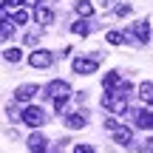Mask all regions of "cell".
<instances>
[{
    "mask_svg": "<svg viewBox=\"0 0 153 153\" xmlns=\"http://www.w3.org/2000/svg\"><path fill=\"white\" fill-rule=\"evenodd\" d=\"M102 105L111 114H125L128 111V97H122V94H116V91H105L102 94Z\"/></svg>",
    "mask_w": 153,
    "mask_h": 153,
    "instance_id": "cell-1",
    "label": "cell"
},
{
    "mask_svg": "<svg viewBox=\"0 0 153 153\" xmlns=\"http://www.w3.org/2000/svg\"><path fill=\"white\" fill-rule=\"evenodd\" d=\"M20 119L26 122L28 128H43L48 116H45V111H43V108H37V105H28V108L20 114Z\"/></svg>",
    "mask_w": 153,
    "mask_h": 153,
    "instance_id": "cell-2",
    "label": "cell"
},
{
    "mask_svg": "<svg viewBox=\"0 0 153 153\" xmlns=\"http://www.w3.org/2000/svg\"><path fill=\"white\" fill-rule=\"evenodd\" d=\"M128 40H136V43H148V40H150V23H148V20L133 23V28L125 34V43H128Z\"/></svg>",
    "mask_w": 153,
    "mask_h": 153,
    "instance_id": "cell-3",
    "label": "cell"
},
{
    "mask_svg": "<svg viewBox=\"0 0 153 153\" xmlns=\"http://www.w3.org/2000/svg\"><path fill=\"white\" fill-rule=\"evenodd\" d=\"M51 62H54V54H51V51H31V54H28V65L31 68H40V71H43V68H51Z\"/></svg>",
    "mask_w": 153,
    "mask_h": 153,
    "instance_id": "cell-4",
    "label": "cell"
},
{
    "mask_svg": "<svg viewBox=\"0 0 153 153\" xmlns=\"http://www.w3.org/2000/svg\"><path fill=\"white\" fill-rule=\"evenodd\" d=\"M45 97L48 99H57V97H71V85L65 79H54L45 85Z\"/></svg>",
    "mask_w": 153,
    "mask_h": 153,
    "instance_id": "cell-5",
    "label": "cell"
},
{
    "mask_svg": "<svg viewBox=\"0 0 153 153\" xmlns=\"http://www.w3.org/2000/svg\"><path fill=\"white\" fill-rule=\"evenodd\" d=\"M111 131H114V142H116V145H125V148H131V145H133V131H131V128L114 125Z\"/></svg>",
    "mask_w": 153,
    "mask_h": 153,
    "instance_id": "cell-6",
    "label": "cell"
},
{
    "mask_svg": "<svg viewBox=\"0 0 153 153\" xmlns=\"http://www.w3.org/2000/svg\"><path fill=\"white\" fill-rule=\"evenodd\" d=\"M37 91H40L37 85H31V82H26V85H20V88L14 91V99H17V102H31V99L37 97Z\"/></svg>",
    "mask_w": 153,
    "mask_h": 153,
    "instance_id": "cell-7",
    "label": "cell"
},
{
    "mask_svg": "<svg viewBox=\"0 0 153 153\" xmlns=\"http://www.w3.org/2000/svg\"><path fill=\"white\" fill-rule=\"evenodd\" d=\"M85 125H88V114H85V111H74V114L65 116V128H71V131L85 128Z\"/></svg>",
    "mask_w": 153,
    "mask_h": 153,
    "instance_id": "cell-8",
    "label": "cell"
},
{
    "mask_svg": "<svg viewBox=\"0 0 153 153\" xmlns=\"http://www.w3.org/2000/svg\"><path fill=\"white\" fill-rule=\"evenodd\" d=\"M74 71L76 74H94L97 71V60H91V57H76L74 60Z\"/></svg>",
    "mask_w": 153,
    "mask_h": 153,
    "instance_id": "cell-9",
    "label": "cell"
},
{
    "mask_svg": "<svg viewBox=\"0 0 153 153\" xmlns=\"http://www.w3.org/2000/svg\"><path fill=\"white\" fill-rule=\"evenodd\" d=\"M133 119H136L139 128L145 131H153V111H133Z\"/></svg>",
    "mask_w": 153,
    "mask_h": 153,
    "instance_id": "cell-10",
    "label": "cell"
},
{
    "mask_svg": "<svg viewBox=\"0 0 153 153\" xmlns=\"http://www.w3.org/2000/svg\"><path fill=\"white\" fill-rule=\"evenodd\" d=\"M45 136L43 133H31V136H28V150L31 153H45Z\"/></svg>",
    "mask_w": 153,
    "mask_h": 153,
    "instance_id": "cell-11",
    "label": "cell"
},
{
    "mask_svg": "<svg viewBox=\"0 0 153 153\" xmlns=\"http://www.w3.org/2000/svg\"><path fill=\"white\" fill-rule=\"evenodd\" d=\"M139 99L153 105V82H142V85H139Z\"/></svg>",
    "mask_w": 153,
    "mask_h": 153,
    "instance_id": "cell-12",
    "label": "cell"
},
{
    "mask_svg": "<svg viewBox=\"0 0 153 153\" xmlns=\"http://www.w3.org/2000/svg\"><path fill=\"white\" fill-rule=\"evenodd\" d=\"M37 23H40V26H48V23H54V11L45 9V6H40V9H37Z\"/></svg>",
    "mask_w": 153,
    "mask_h": 153,
    "instance_id": "cell-13",
    "label": "cell"
},
{
    "mask_svg": "<svg viewBox=\"0 0 153 153\" xmlns=\"http://www.w3.org/2000/svg\"><path fill=\"white\" fill-rule=\"evenodd\" d=\"M11 23H14V26H17V23H28V9H23V6H17V9L14 11H11Z\"/></svg>",
    "mask_w": 153,
    "mask_h": 153,
    "instance_id": "cell-14",
    "label": "cell"
},
{
    "mask_svg": "<svg viewBox=\"0 0 153 153\" xmlns=\"http://www.w3.org/2000/svg\"><path fill=\"white\" fill-rule=\"evenodd\" d=\"M76 14H79V17H91L94 14V6L88 3V0H79V3H76Z\"/></svg>",
    "mask_w": 153,
    "mask_h": 153,
    "instance_id": "cell-15",
    "label": "cell"
},
{
    "mask_svg": "<svg viewBox=\"0 0 153 153\" xmlns=\"http://www.w3.org/2000/svg\"><path fill=\"white\" fill-rule=\"evenodd\" d=\"M3 57H6L9 62H20V60H23V51H20V48H6Z\"/></svg>",
    "mask_w": 153,
    "mask_h": 153,
    "instance_id": "cell-16",
    "label": "cell"
},
{
    "mask_svg": "<svg viewBox=\"0 0 153 153\" xmlns=\"http://www.w3.org/2000/svg\"><path fill=\"white\" fill-rule=\"evenodd\" d=\"M105 40H108L111 45H122V43H125V34H119V31H108V34H105Z\"/></svg>",
    "mask_w": 153,
    "mask_h": 153,
    "instance_id": "cell-17",
    "label": "cell"
},
{
    "mask_svg": "<svg viewBox=\"0 0 153 153\" xmlns=\"http://www.w3.org/2000/svg\"><path fill=\"white\" fill-rule=\"evenodd\" d=\"M116 82H119V71H108V74H105V82H102V88H114Z\"/></svg>",
    "mask_w": 153,
    "mask_h": 153,
    "instance_id": "cell-18",
    "label": "cell"
},
{
    "mask_svg": "<svg viewBox=\"0 0 153 153\" xmlns=\"http://www.w3.org/2000/svg\"><path fill=\"white\" fill-rule=\"evenodd\" d=\"M71 31H74V34H79V37H85V34H88V23H82V20H79V23H74Z\"/></svg>",
    "mask_w": 153,
    "mask_h": 153,
    "instance_id": "cell-19",
    "label": "cell"
},
{
    "mask_svg": "<svg viewBox=\"0 0 153 153\" xmlns=\"http://www.w3.org/2000/svg\"><path fill=\"white\" fill-rule=\"evenodd\" d=\"M65 105H68V97H57V99H54V111H57V114H62Z\"/></svg>",
    "mask_w": 153,
    "mask_h": 153,
    "instance_id": "cell-20",
    "label": "cell"
},
{
    "mask_svg": "<svg viewBox=\"0 0 153 153\" xmlns=\"http://www.w3.org/2000/svg\"><path fill=\"white\" fill-rule=\"evenodd\" d=\"M139 150H142V153H153V136H148V139H145Z\"/></svg>",
    "mask_w": 153,
    "mask_h": 153,
    "instance_id": "cell-21",
    "label": "cell"
},
{
    "mask_svg": "<svg viewBox=\"0 0 153 153\" xmlns=\"http://www.w3.org/2000/svg\"><path fill=\"white\" fill-rule=\"evenodd\" d=\"M74 153H97V150H94L91 145H76V148H74Z\"/></svg>",
    "mask_w": 153,
    "mask_h": 153,
    "instance_id": "cell-22",
    "label": "cell"
},
{
    "mask_svg": "<svg viewBox=\"0 0 153 153\" xmlns=\"http://www.w3.org/2000/svg\"><path fill=\"white\" fill-rule=\"evenodd\" d=\"M0 20H9V6L0 3Z\"/></svg>",
    "mask_w": 153,
    "mask_h": 153,
    "instance_id": "cell-23",
    "label": "cell"
},
{
    "mask_svg": "<svg viewBox=\"0 0 153 153\" xmlns=\"http://www.w3.org/2000/svg\"><path fill=\"white\" fill-rule=\"evenodd\" d=\"M116 11H119V14H131V3H122Z\"/></svg>",
    "mask_w": 153,
    "mask_h": 153,
    "instance_id": "cell-24",
    "label": "cell"
},
{
    "mask_svg": "<svg viewBox=\"0 0 153 153\" xmlns=\"http://www.w3.org/2000/svg\"><path fill=\"white\" fill-rule=\"evenodd\" d=\"M34 43H37V34H34V31L26 34V45H34Z\"/></svg>",
    "mask_w": 153,
    "mask_h": 153,
    "instance_id": "cell-25",
    "label": "cell"
},
{
    "mask_svg": "<svg viewBox=\"0 0 153 153\" xmlns=\"http://www.w3.org/2000/svg\"><path fill=\"white\" fill-rule=\"evenodd\" d=\"M6 6L9 9H17V6H23V0H6Z\"/></svg>",
    "mask_w": 153,
    "mask_h": 153,
    "instance_id": "cell-26",
    "label": "cell"
},
{
    "mask_svg": "<svg viewBox=\"0 0 153 153\" xmlns=\"http://www.w3.org/2000/svg\"><path fill=\"white\" fill-rule=\"evenodd\" d=\"M23 3H28V6H37V0H23Z\"/></svg>",
    "mask_w": 153,
    "mask_h": 153,
    "instance_id": "cell-27",
    "label": "cell"
},
{
    "mask_svg": "<svg viewBox=\"0 0 153 153\" xmlns=\"http://www.w3.org/2000/svg\"><path fill=\"white\" fill-rule=\"evenodd\" d=\"M99 3H102V6H105V9H108V6H111V0H99Z\"/></svg>",
    "mask_w": 153,
    "mask_h": 153,
    "instance_id": "cell-28",
    "label": "cell"
}]
</instances>
